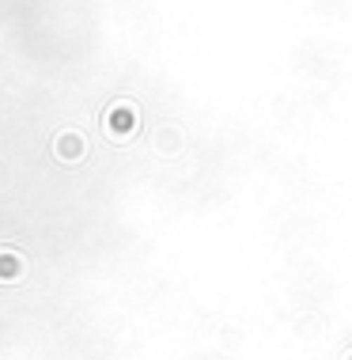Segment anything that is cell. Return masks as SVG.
Returning <instances> with one entry per match:
<instances>
[]
</instances>
